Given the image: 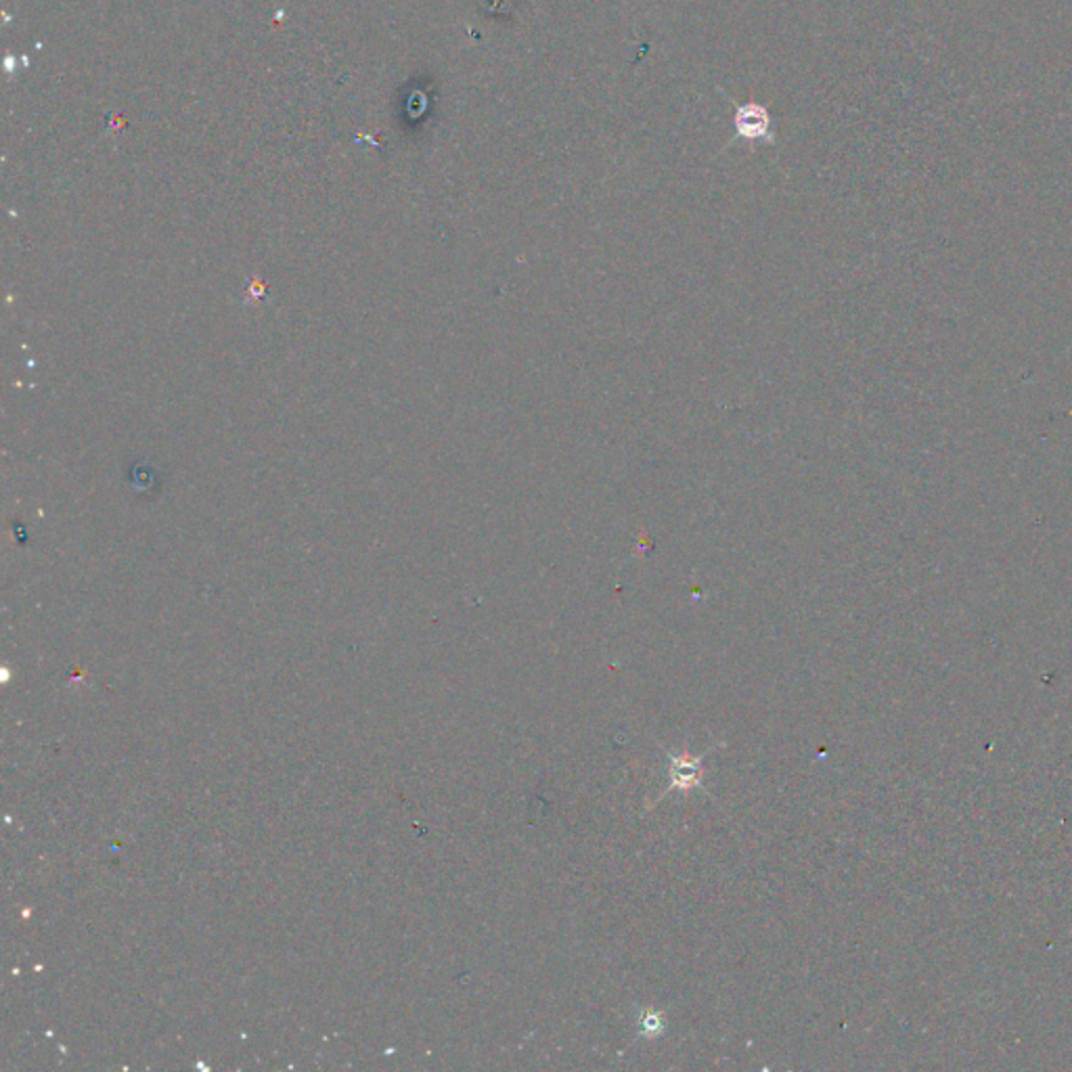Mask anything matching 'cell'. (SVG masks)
Wrapping results in <instances>:
<instances>
[{
  "instance_id": "cell-1",
  "label": "cell",
  "mask_w": 1072,
  "mask_h": 1072,
  "mask_svg": "<svg viewBox=\"0 0 1072 1072\" xmlns=\"http://www.w3.org/2000/svg\"><path fill=\"white\" fill-rule=\"evenodd\" d=\"M718 93L727 99L729 105H734L735 109V135L734 139L729 143H735L737 139H746L748 143H769V145H775L774 128H771V116H769V109L760 103H735L725 91L718 88Z\"/></svg>"
}]
</instances>
